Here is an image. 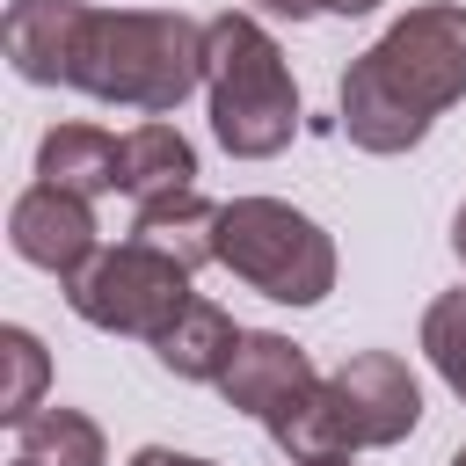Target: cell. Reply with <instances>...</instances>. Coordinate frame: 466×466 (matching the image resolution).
Segmentation results:
<instances>
[{
  "mask_svg": "<svg viewBox=\"0 0 466 466\" xmlns=\"http://www.w3.org/2000/svg\"><path fill=\"white\" fill-rule=\"evenodd\" d=\"M466 95V7H408L350 73H342V138L364 153H408Z\"/></svg>",
  "mask_w": 466,
  "mask_h": 466,
  "instance_id": "6da1fadb",
  "label": "cell"
},
{
  "mask_svg": "<svg viewBox=\"0 0 466 466\" xmlns=\"http://www.w3.org/2000/svg\"><path fill=\"white\" fill-rule=\"evenodd\" d=\"M73 87L116 109L167 116L189 87H204V22L175 7H87Z\"/></svg>",
  "mask_w": 466,
  "mask_h": 466,
  "instance_id": "7a4b0ae2",
  "label": "cell"
},
{
  "mask_svg": "<svg viewBox=\"0 0 466 466\" xmlns=\"http://www.w3.org/2000/svg\"><path fill=\"white\" fill-rule=\"evenodd\" d=\"M204 95H211V131L233 160H269L299 131L291 66H284L277 36L240 7L204 22Z\"/></svg>",
  "mask_w": 466,
  "mask_h": 466,
  "instance_id": "3957f363",
  "label": "cell"
},
{
  "mask_svg": "<svg viewBox=\"0 0 466 466\" xmlns=\"http://www.w3.org/2000/svg\"><path fill=\"white\" fill-rule=\"evenodd\" d=\"M211 255H218V269H233L240 284H255L277 306H320L335 291V240L306 211H291L284 197L218 204Z\"/></svg>",
  "mask_w": 466,
  "mask_h": 466,
  "instance_id": "277c9868",
  "label": "cell"
},
{
  "mask_svg": "<svg viewBox=\"0 0 466 466\" xmlns=\"http://www.w3.org/2000/svg\"><path fill=\"white\" fill-rule=\"evenodd\" d=\"M66 299H73V313H80L87 328H102V335H146V342H160L197 291H189V262H182V255H167L160 240L131 233V240H116V248H102V255L66 284Z\"/></svg>",
  "mask_w": 466,
  "mask_h": 466,
  "instance_id": "5b68a950",
  "label": "cell"
},
{
  "mask_svg": "<svg viewBox=\"0 0 466 466\" xmlns=\"http://www.w3.org/2000/svg\"><path fill=\"white\" fill-rule=\"evenodd\" d=\"M7 240H15V255H22L29 269H51L58 284H73V277L102 255V240H95V197L58 189V182H36V189L15 197Z\"/></svg>",
  "mask_w": 466,
  "mask_h": 466,
  "instance_id": "8992f818",
  "label": "cell"
},
{
  "mask_svg": "<svg viewBox=\"0 0 466 466\" xmlns=\"http://www.w3.org/2000/svg\"><path fill=\"white\" fill-rule=\"evenodd\" d=\"M328 386H335V400H342V422H350L357 451L400 444V437L422 422V386H415V371H408L393 350H357Z\"/></svg>",
  "mask_w": 466,
  "mask_h": 466,
  "instance_id": "52a82bcc",
  "label": "cell"
},
{
  "mask_svg": "<svg viewBox=\"0 0 466 466\" xmlns=\"http://www.w3.org/2000/svg\"><path fill=\"white\" fill-rule=\"evenodd\" d=\"M320 386V371H313V357L299 350V342H284V335H269V328H255V335H240V350H233V364H226V379H218V393H226V408H240V415H255V422H269V415H284L299 393H313Z\"/></svg>",
  "mask_w": 466,
  "mask_h": 466,
  "instance_id": "ba28073f",
  "label": "cell"
},
{
  "mask_svg": "<svg viewBox=\"0 0 466 466\" xmlns=\"http://www.w3.org/2000/svg\"><path fill=\"white\" fill-rule=\"evenodd\" d=\"M80 29H87V0H15L0 22V44L29 87H73Z\"/></svg>",
  "mask_w": 466,
  "mask_h": 466,
  "instance_id": "9c48e42d",
  "label": "cell"
},
{
  "mask_svg": "<svg viewBox=\"0 0 466 466\" xmlns=\"http://www.w3.org/2000/svg\"><path fill=\"white\" fill-rule=\"evenodd\" d=\"M116 189H124L131 204H160V197L197 189V153H189V138H182L175 124H160V116H146L138 131H124V138H116Z\"/></svg>",
  "mask_w": 466,
  "mask_h": 466,
  "instance_id": "30bf717a",
  "label": "cell"
},
{
  "mask_svg": "<svg viewBox=\"0 0 466 466\" xmlns=\"http://www.w3.org/2000/svg\"><path fill=\"white\" fill-rule=\"evenodd\" d=\"M240 335L248 328H233V313L226 306H211V299H189L182 313H175V328L153 342V357L175 371V379H226V364H233V350H240Z\"/></svg>",
  "mask_w": 466,
  "mask_h": 466,
  "instance_id": "8fae6325",
  "label": "cell"
},
{
  "mask_svg": "<svg viewBox=\"0 0 466 466\" xmlns=\"http://www.w3.org/2000/svg\"><path fill=\"white\" fill-rule=\"evenodd\" d=\"M36 182L80 189V197L116 189V138H109L102 124H51V131L36 138Z\"/></svg>",
  "mask_w": 466,
  "mask_h": 466,
  "instance_id": "7c38bea8",
  "label": "cell"
},
{
  "mask_svg": "<svg viewBox=\"0 0 466 466\" xmlns=\"http://www.w3.org/2000/svg\"><path fill=\"white\" fill-rule=\"evenodd\" d=\"M262 430L277 437V451H284L291 466H328V459H350V451H357V437H350L342 400H335V386H328V379H320L313 393H299L284 415H269Z\"/></svg>",
  "mask_w": 466,
  "mask_h": 466,
  "instance_id": "4fadbf2b",
  "label": "cell"
},
{
  "mask_svg": "<svg viewBox=\"0 0 466 466\" xmlns=\"http://www.w3.org/2000/svg\"><path fill=\"white\" fill-rule=\"evenodd\" d=\"M15 466H102V430L80 408H36L15 422Z\"/></svg>",
  "mask_w": 466,
  "mask_h": 466,
  "instance_id": "5bb4252c",
  "label": "cell"
},
{
  "mask_svg": "<svg viewBox=\"0 0 466 466\" xmlns=\"http://www.w3.org/2000/svg\"><path fill=\"white\" fill-rule=\"evenodd\" d=\"M211 226H218V204H211V197H197V189L160 197V204H131V233L160 240V248H167V255H182L189 269H197V262H218V255H211Z\"/></svg>",
  "mask_w": 466,
  "mask_h": 466,
  "instance_id": "9a60e30c",
  "label": "cell"
},
{
  "mask_svg": "<svg viewBox=\"0 0 466 466\" xmlns=\"http://www.w3.org/2000/svg\"><path fill=\"white\" fill-rule=\"evenodd\" d=\"M422 357H430L437 379L466 400V284L430 299V313H422Z\"/></svg>",
  "mask_w": 466,
  "mask_h": 466,
  "instance_id": "2e32d148",
  "label": "cell"
},
{
  "mask_svg": "<svg viewBox=\"0 0 466 466\" xmlns=\"http://www.w3.org/2000/svg\"><path fill=\"white\" fill-rule=\"evenodd\" d=\"M0 357H7V393H0V415L7 422H29L36 415V400H44V342L29 335V328H7L0 335Z\"/></svg>",
  "mask_w": 466,
  "mask_h": 466,
  "instance_id": "e0dca14e",
  "label": "cell"
},
{
  "mask_svg": "<svg viewBox=\"0 0 466 466\" xmlns=\"http://www.w3.org/2000/svg\"><path fill=\"white\" fill-rule=\"evenodd\" d=\"M131 466H211V459H189V451H167V444H146V451H131Z\"/></svg>",
  "mask_w": 466,
  "mask_h": 466,
  "instance_id": "ac0fdd59",
  "label": "cell"
},
{
  "mask_svg": "<svg viewBox=\"0 0 466 466\" xmlns=\"http://www.w3.org/2000/svg\"><path fill=\"white\" fill-rule=\"evenodd\" d=\"M255 7H269V15H291V22H306V15H320V0H255Z\"/></svg>",
  "mask_w": 466,
  "mask_h": 466,
  "instance_id": "d6986e66",
  "label": "cell"
},
{
  "mask_svg": "<svg viewBox=\"0 0 466 466\" xmlns=\"http://www.w3.org/2000/svg\"><path fill=\"white\" fill-rule=\"evenodd\" d=\"M379 0H320V15H371Z\"/></svg>",
  "mask_w": 466,
  "mask_h": 466,
  "instance_id": "ffe728a7",
  "label": "cell"
},
{
  "mask_svg": "<svg viewBox=\"0 0 466 466\" xmlns=\"http://www.w3.org/2000/svg\"><path fill=\"white\" fill-rule=\"evenodd\" d=\"M451 248H459V262H466V204H459V218H451Z\"/></svg>",
  "mask_w": 466,
  "mask_h": 466,
  "instance_id": "44dd1931",
  "label": "cell"
},
{
  "mask_svg": "<svg viewBox=\"0 0 466 466\" xmlns=\"http://www.w3.org/2000/svg\"><path fill=\"white\" fill-rule=\"evenodd\" d=\"M451 466H466V444H459V451H451Z\"/></svg>",
  "mask_w": 466,
  "mask_h": 466,
  "instance_id": "7402d4cb",
  "label": "cell"
},
{
  "mask_svg": "<svg viewBox=\"0 0 466 466\" xmlns=\"http://www.w3.org/2000/svg\"><path fill=\"white\" fill-rule=\"evenodd\" d=\"M328 466H350V459H328Z\"/></svg>",
  "mask_w": 466,
  "mask_h": 466,
  "instance_id": "603a6c76",
  "label": "cell"
}]
</instances>
